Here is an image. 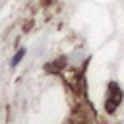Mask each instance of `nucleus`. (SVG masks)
<instances>
[{"instance_id":"obj_4","label":"nucleus","mask_w":124,"mask_h":124,"mask_svg":"<svg viewBox=\"0 0 124 124\" xmlns=\"http://www.w3.org/2000/svg\"><path fill=\"white\" fill-rule=\"evenodd\" d=\"M43 4H50V0H43Z\"/></svg>"},{"instance_id":"obj_3","label":"nucleus","mask_w":124,"mask_h":124,"mask_svg":"<svg viewBox=\"0 0 124 124\" xmlns=\"http://www.w3.org/2000/svg\"><path fill=\"white\" fill-rule=\"evenodd\" d=\"M23 56H25V48H19V50L14 54V58H12V62H10V66H12V68H16V66L23 60Z\"/></svg>"},{"instance_id":"obj_2","label":"nucleus","mask_w":124,"mask_h":124,"mask_svg":"<svg viewBox=\"0 0 124 124\" xmlns=\"http://www.w3.org/2000/svg\"><path fill=\"white\" fill-rule=\"evenodd\" d=\"M66 62H68V58H66V56H58L56 60H52V62L45 64V72H48V74H60V72H62V68L66 66Z\"/></svg>"},{"instance_id":"obj_1","label":"nucleus","mask_w":124,"mask_h":124,"mask_svg":"<svg viewBox=\"0 0 124 124\" xmlns=\"http://www.w3.org/2000/svg\"><path fill=\"white\" fill-rule=\"evenodd\" d=\"M122 99H124V93H122L120 85L116 81H108V85H107V97H105V110L108 114H112L120 107Z\"/></svg>"}]
</instances>
